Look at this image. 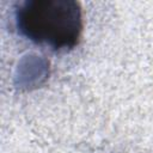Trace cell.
<instances>
[{
    "mask_svg": "<svg viewBox=\"0 0 153 153\" xmlns=\"http://www.w3.org/2000/svg\"><path fill=\"white\" fill-rule=\"evenodd\" d=\"M16 24L37 44L69 49L78 44L82 31L81 8L74 0H24L16 8Z\"/></svg>",
    "mask_w": 153,
    "mask_h": 153,
    "instance_id": "6da1fadb",
    "label": "cell"
}]
</instances>
